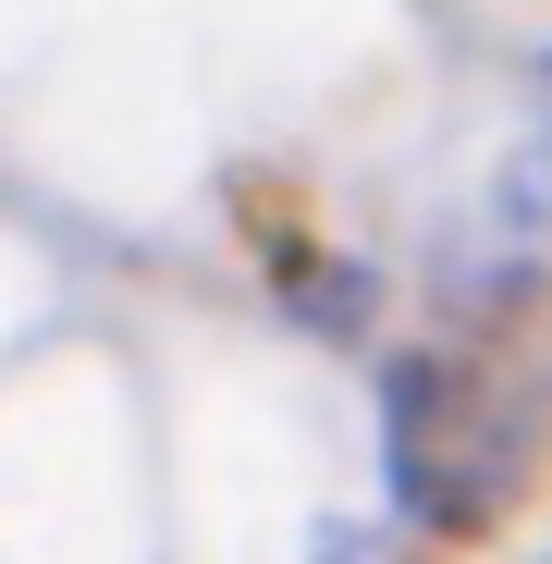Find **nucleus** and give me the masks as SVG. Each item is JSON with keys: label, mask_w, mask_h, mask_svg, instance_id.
<instances>
[{"label": "nucleus", "mask_w": 552, "mask_h": 564, "mask_svg": "<svg viewBox=\"0 0 552 564\" xmlns=\"http://www.w3.org/2000/svg\"><path fill=\"white\" fill-rule=\"evenodd\" d=\"M295 307H307L320 332H356V319H368V270H332V282H307Z\"/></svg>", "instance_id": "obj_3"}, {"label": "nucleus", "mask_w": 552, "mask_h": 564, "mask_svg": "<svg viewBox=\"0 0 552 564\" xmlns=\"http://www.w3.org/2000/svg\"><path fill=\"white\" fill-rule=\"evenodd\" d=\"M467 356H393V381H381V417H393V491L418 503L430 491V466L454 442V417H467Z\"/></svg>", "instance_id": "obj_1"}, {"label": "nucleus", "mask_w": 552, "mask_h": 564, "mask_svg": "<svg viewBox=\"0 0 552 564\" xmlns=\"http://www.w3.org/2000/svg\"><path fill=\"white\" fill-rule=\"evenodd\" d=\"M504 221H516V234H552V135L516 148V172H504Z\"/></svg>", "instance_id": "obj_2"}]
</instances>
